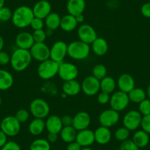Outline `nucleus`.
I'll return each instance as SVG.
<instances>
[{"instance_id": "1", "label": "nucleus", "mask_w": 150, "mask_h": 150, "mask_svg": "<svg viewBox=\"0 0 150 150\" xmlns=\"http://www.w3.org/2000/svg\"><path fill=\"white\" fill-rule=\"evenodd\" d=\"M34 17L33 8L27 5H21L13 12L11 21L16 27L23 29L30 25Z\"/></svg>"}, {"instance_id": "2", "label": "nucleus", "mask_w": 150, "mask_h": 150, "mask_svg": "<svg viewBox=\"0 0 150 150\" xmlns=\"http://www.w3.org/2000/svg\"><path fill=\"white\" fill-rule=\"evenodd\" d=\"M33 57L30 50L16 49L11 56V65L14 71L18 72L26 70L31 63Z\"/></svg>"}, {"instance_id": "3", "label": "nucleus", "mask_w": 150, "mask_h": 150, "mask_svg": "<svg viewBox=\"0 0 150 150\" xmlns=\"http://www.w3.org/2000/svg\"><path fill=\"white\" fill-rule=\"evenodd\" d=\"M91 52V46L83 41H74L68 44V55L75 60L87 58Z\"/></svg>"}, {"instance_id": "4", "label": "nucleus", "mask_w": 150, "mask_h": 150, "mask_svg": "<svg viewBox=\"0 0 150 150\" xmlns=\"http://www.w3.org/2000/svg\"><path fill=\"white\" fill-rule=\"evenodd\" d=\"M60 63L54 61L52 59H48L40 63L37 69L38 77L44 80L52 79L57 75Z\"/></svg>"}, {"instance_id": "5", "label": "nucleus", "mask_w": 150, "mask_h": 150, "mask_svg": "<svg viewBox=\"0 0 150 150\" xmlns=\"http://www.w3.org/2000/svg\"><path fill=\"white\" fill-rule=\"evenodd\" d=\"M30 112L32 116H34V118L44 119L50 115V105L44 99L36 98L30 102Z\"/></svg>"}, {"instance_id": "6", "label": "nucleus", "mask_w": 150, "mask_h": 150, "mask_svg": "<svg viewBox=\"0 0 150 150\" xmlns=\"http://www.w3.org/2000/svg\"><path fill=\"white\" fill-rule=\"evenodd\" d=\"M0 129L8 137H14L21 130V123L15 116H8L4 118L0 123Z\"/></svg>"}, {"instance_id": "7", "label": "nucleus", "mask_w": 150, "mask_h": 150, "mask_svg": "<svg viewBox=\"0 0 150 150\" xmlns=\"http://www.w3.org/2000/svg\"><path fill=\"white\" fill-rule=\"evenodd\" d=\"M129 102H130L127 93L121 91H117L110 95L109 104L110 105V108L120 112L127 108Z\"/></svg>"}, {"instance_id": "8", "label": "nucleus", "mask_w": 150, "mask_h": 150, "mask_svg": "<svg viewBox=\"0 0 150 150\" xmlns=\"http://www.w3.org/2000/svg\"><path fill=\"white\" fill-rule=\"evenodd\" d=\"M79 74L77 66L74 63L68 62H62L59 64L57 75L63 81L76 80Z\"/></svg>"}, {"instance_id": "9", "label": "nucleus", "mask_w": 150, "mask_h": 150, "mask_svg": "<svg viewBox=\"0 0 150 150\" xmlns=\"http://www.w3.org/2000/svg\"><path fill=\"white\" fill-rule=\"evenodd\" d=\"M142 115L136 110H131L127 112L123 117V125L129 131H135L141 127Z\"/></svg>"}, {"instance_id": "10", "label": "nucleus", "mask_w": 150, "mask_h": 150, "mask_svg": "<svg viewBox=\"0 0 150 150\" xmlns=\"http://www.w3.org/2000/svg\"><path fill=\"white\" fill-rule=\"evenodd\" d=\"M120 120V115L117 111L112 108L105 110L100 113L99 116V122L100 126L110 128L115 126Z\"/></svg>"}, {"instance_id": "11", "label": "nucleus", "mask_w": 150, "mask_h": 150, "mask_svg": "<svg viewBox=\"0 0 150 150\" xmlns=\"http://www.w3.org/2000/svg\"><path fill=\"white\" fill-rule=\"evenodd\" d=\"M32 57L38 62H43L50 58V48L45 43H35L30 50Z\"/></svg>"}, {"instance_id": "12", "label": "nucleus", "mask_w": 150, "mask_h": 150, "mask_svg": "<svg viewBox=\"0 0 150 150\" xmlns=\"http://www.w3.org/2000/svg\"><path fill=\"white\" fill-rule=\"evenodd\" d=\"M68 55V44L63 41L54 42L50 47V59L60 63Z\"/></svg>"}, {"instance_id": "13", "label": "nucleus", "mask_w": 150, "mask_h": 150, "mask_svg": "<svg viewBox=\"0 0 150 150\" xmlns=\"http://www.w3.org/2000/svg\"><path fill=\"white\" fill-rule=\"evenodd\" d=\"M82 91L88 96H93L98 94L100 91V80L92 75L85 77L81 84Z\"/></svg>"}, {"instance_id": "14", "label": "nucleus", "mask_w": 150, "mask_h": 150, "mask_svg": "<svg viewBox=\"0 0 150 150\" xmlns=\"http://www.w3.org/2000/svg\"><path fill=\"white\" fill-rule=\"evenodd\" d=\"M79 40L86 44H91L97 38V33L95 29L90 24H83L77 29Z\"/></svg>"}, {"instance_id": "15", "label": "nucleus", "mask_w": 150, "mask_h": 150, "mask_svg": "<svg viewBox=\"0 0 150 150\" xmlns=\"http://www.w3.org/2000/svg\"><path fill=\"white\" fill-rule=\"evenodd\" d=\"M91 118L90 114L86 111H80L73 116L72 126L77 131L83 130L90 126Z\"/></svg>"}, {"instance_id": "16", "label": "nucleus", "mask_w": 150, "mask_h": 150, "mask_svg": "<svg viewBox=\"0 0 150 150\" xmlns=\"http://www.w3.org/2000/svg\"><path fill=\"white\" fill-rule=\"evenodd\" d=\"M34 16L44 20L52 13V5L47 0H40L33 8Z\"/></svg>"}, {"instance_id": "17", "label": "nucleus", "mask_w": 150, "mask_h": 150, "mask_svg": "<svg viewBox=\"0 0 150 150\" xmlns=\"http://www.w3.org/2000/svg\"><path fill=\"white\" fill-rule=\"evenodd\" d=\"M116 84L119 91L127 93H129L135 87V82L133 77L127 73L121 74L118 78Z\"/></svg>"}, {"instance_id": "18", "label": "nucleus", "mask_w": 150, "mask_h": 150, "mask_svg": "<svg viewBox=\"0 0 150 150\" xmlns=\"http://www.w3.org/2000/svg\"><path fill=\"white\" fill-rule=\"evenodd\" d=\"M34 44L33 34L29 32H21L16 37V44L19 49L30 50Z\"/></svg>"}, {"instance_id": "19", "label": "nucleus", "mask_w": 150, "mask_h": 150, "mask_svg": "<svg viewBox=\"0 0 150 150\" xmlns=\"http://www.w3.org/2000/svg\"><path fill=\"white\" fill-rule=\"evenodd\" d=\"M75 141L82 147L90 146L95 142L94 132L89 129L78 131Z\"/></svg>"}, {"instance_id": "20", "label": "nucleus", "mask_w": 150, "mask_h": 150, "mask_svg": "<svg viewBox=\"0 0 150 150\" xmlns=\"http://www.w3.org/2000/svg\"><path fill=\"white\" fill-rule=\"evenodd\" d=\"M86 8V0H68L66 3V10L68 13L74 16L83 14Z\"/></svg>"}, {"instance_id": "21", "label": "nucleus", "mask_w": 150, "mask_h": 150, "mask_svg": "<svg viewBox=\"0 0 150 150\" xmlns=\"http://www.w3.org/2000/svg\"><path fill=\"white\" fill-rule=\"evenodd\" d=\"M94 138L95 142L100 145H105L110 141L112 138V132L110 128L100 126L95 129Z\"/></svg>"}, {"instance_id": "22", "label": "nucleus", "mask_w": 150, "mask_h": 150, "mask_svg": "<svg viewBox=\"0 0 150 150\" xmlns=\"http://www.w3.org/2000/svg\"><path fill=\"white\" fill-rule=\"evenodd\" d=\"M46 129L48 132L59 134L61 131L63 125L61 122V118L57 115H51L47 118L45 121Z\"/></svg>"}, {"instance_id": "23", "label": "nucleus", "mask_w": 150, "mask_h": 150, "mask_svg": "<svg viewBox=\"0 0 150 150\" xmlns=\"http://www.w3.org/2000/svg\"><path fill=\"white\" fill-rule=\"evenodd\" d=\"M62 90H63V93L66 96H77L82 91L81 84L76 80L65 81L63 82V84L62 86Z\"/></svg>"}, {"instance_id": "24", "label": "nucleus", "mask_w": 150, "mask_h": 150, "mask_svg": "<svg viewBox=\"0 0 150 150\" xmlns=\"http://www.w3.org/2000/svg\"><path fill=\"white\" fill-rule=\"evenodd\" d=\"M91 45V48L93 50V52L99 57L106 54L109 49L108 42L103 38L98 37Z\"/></svg>"}, {"instance_id": "25", "label": "nucleus", "mask_w": 150, "mask_h": 150, "mask_svg": "<svg viewBox=\"0 0 150 150\" xmlns=\"http://www.w3.org/2000/svg\"><path fill=\"white\" fill-rule=\"evenodd\" d=\"M77 25H78V23L76 19V17L68 13L67 15H65L64 16L61 17L60 27L64 32L70 33V32L74 31L77 28Z\"/></svg>"}, {"instance_id": "26", "label": "nucleus", "mask_w": 150, "mask_h": 150, "mask_svg": "<svg viewBox=\"0 0 150 150\" xmlns=\"http://www.w3.org/2000/svg\"><path fill=\"white\" fill-rule=\"evenodd\" d=\"M14 83V79L11 72L0 69V91H7L11 88Z\"/></svg>"}, {"instance_id": "27", "label": "nucleus", "mask_w": 150, "mask_h": 150, "mask_svg": "<svg viewBox=\"0 0 150 150\" xmlns=\"http://www.w3.org/2000/svg\"><path fill=\"white\" fill-rule=\"evenodd\" d=\"M29 132L31 135L38 136L43 133L46 129V124L44 119L35 118L29 125Z\"/></svg>"}, {"instance_id": "28", "label": "nucleus", "mask_w": 150, "mask_h": 150, "mask_svg": "<svg viewBox=\"0 0 150 150\" xmlns=\"http://www.w3.org/2000/svg\"><path fill=\"white\" fill-rule=\"evenodd\" d=\"M132 140L138 148H144L149 143V135L143 129L137 130L133 134Z\"/></svg>"}, {"instance_id": "29", "label": "nucleus", "mask_w": 150, "mask_h": 150, "mask_svg": "<svg viewBox=\"0 0 150 150\" xmlns=\"http://www.w3.org/2000/svg\"><path fill=\"white\" fill-rule=\"evenodd\" d=\"M116 82L114 78L110 76H106L100 80V91L102 92L112 94L116 88Z\"/></svg>"}, {"instance_id": "30", "label": "nucleus", "mask_w": 150, "mask_h": 150, "mask_svg": "<svg viewBox=\"0 0 150 150\" xmlns=\"http://www.w3.org/2000/svg\"><path fill=\"white\" fill-rule=\"evenodd\" d=\"M77 134V131L74 128L72 125L71 126L63 127L60 132L61 140L64 141L65 143H67V144L75 141Z\"/></svg>"}, {"instance_id": "31", "label": "nucleus", "mask_w": 150, "mask_h": 150, "mask_svg": "<svg viewBox=\"0 0 150 150\" xmlns=\"http://www.w3.org/2000/svg\"><path fill=\"white\" fill-rule=\"evenodd\" d=\"M60 21H61L60 16L55 12H52L44 19V23L48 30L54 31L60 27Z\"/></svg>"}, {"instance_id": "32", "label": "nucleus", "mask_w": 150, "mask_h": 150, "mask_svg": "<svg viewBox=\"0 0 150 150\" xmlns=\"http://www.w3.org/2000/svg\"><path fill=\"white\" fill-rule=\"evenodd\" d=\"M129 102L139 104L145 99H146V92L141 88L135 87L127 93Z\"/></svg>"}, {"instance_id": "33", "label": "nucleus", "mask_w": 150, "mask_h": 150, "mask_svg": "<svg viewBox=\"0 0 150 150\" xmlns=\"http://www.w3.org/2000/svg\"><path fill=\"white\" fill-rule=\"evenodd\" d=\"M30 150H51V145L44 138H38L31 143Z\"/></svg>"}, {"instance_id": "34", "label": "nucleus", "mask_w": 150, "mask_h": 150, "mask_svg": "<svg viewBox=\"0 0 150 150\" xmlns=\"http://www.w3.org/2000/svg\"><path fill=\"white\" fill-rule=\"evenodd\" d=\"M107 74H108V69L106 66L101 63L95 65L92 69V76L96 77L99 80H102L104 77H106Z\"/></svg>"}, {"instance_id": "35", "label": "nucleus", "mask_w": 150, "mask_h": 150, "mask_svg": "<svg viewBox=\"0 0 150 150\" xmlns=\"http://www.w3.org/2000/svg\"><path fill=\"white\" fill-rule=\"evenodd\" d=\"M129 134H130V131L129 129H127L125 127H119L115 131L114 137L118 141L123 142L129 138Z\"/></svg>"}, {"instance_id": "36", "label": "nucleus", "mask_w": 150, "mask_h": 150, "mask_svg": "<svg viewBox=\"0 0 150 150\" xmlns=\"http://www.w3.org/2000/svg\"><path fill=\"white\" fill-rule=\"evenodd\" d=\"M138 111L142 116L150 114V99H145L138 104Z\"/></svg>"}, {"instance_id": "37", "label": "nucleus", "mask_w": 150, "mask_h": 150, "mask_svg": "<svg viewBox=\"0 0 150 150\" xmlns=\"http://www.w3.org/2000/svg\"><path fill=\"white\" fill-rule=\"evenodd\" d=\"M30 111L27 110V109H19L15 114V117L16 118L17 120L20 122L21 124L25 123L26 122H27L30 118Z\"/></svg>"}, {"instance_id": "38", "label": "nucleus", "mask_w": 150, "mask_h": 150, "mask_svg": "<svg viewBox=\"0 0 150 150\" xmlns=\"http://www.w3.org/2000/svg\"><path fill=\"white\" fill-rule=\"evenodd\" d=\"M32 34H33V37L34 38L35 43H44L47 37V32L44 29L34 30Z\"/></svg>"}, {"instance_id": "39", "label": "nucleus", "mask_w": 150, "mask_h": 150, "mask_svg": "<svg viewBox=\"0 0 150 150\" xmlns=\"http://www.w3.org/2000/svg\"><path fill=\"white\" fill-rule=\"evenodd\" d=\"M13 11L8 7L4 6L0 9V21L6 22L12 18Z\"/></svg>"}, {"instance_id": "40", "label": "nucleus", "mask_w": 150, "mask_h": 150, "mask_svg": "<svg viewBox=\"0 0 150 150\" xmlns=\"http://www.w3.org/2000/svg\"><path fill=\"white\" fill-rule=\"evenodd\" d=\"M119 150H139V148L135 145L132 140H126L121 144Z\"/></svg>"}, {"instance_id": "41", "label": "nucleus", "mask_w": 150, "mask_h": 150, "mask_svg": "<svg viewBox=\"0 0 150 150\" xmlns=\"http://www.w3.org/2000/svg\"><path fill=\"white\" fill-rule=\"evenodd\" d=\"M44 25H45V23H44V20L41 19V18H36V17H34V18L33 19V21H32L30 26L32 27L33 31H34V30L44 29Z\"/></svg>"}, {"instance_id": "42", "label": "nucleus", "mask_w": 150, "mask_h": 150, "mask_svg": "<svg viewBox=\"0 0 150 150\" xmlns=\"http://www.w3.org/2000/svg\"><path fill=\"white\" fill-rule=\"evenodd\" d=\"M141 127L143 130L150 135V114L142 116Z\"/></svg>"}, {"instance_id": "43", "label": "nucleus", "mask_w": 150, "mask_h": 150, "mask_svg": "<svg viewBox=\"0 0 150 150\" xmlns=\"http://www.w3.org/2000/svg\"><path fill=\"white\" fill-rule=\"evenodd\" d=\"M1 150H21V149L18 143H16V141H8V142L1 148Z\"/></svg>"}, {"instance_id": "44", "label": "nucleus", "mask_w": 150, "mask_h": 150, "mask_svg": "<svg viewBox=\"0 0 150 150\" xmlns=\"http://www.w3.org/2000/svg\"><path fill=\"white\" fill-rule=\"evenodd\" d=\"M110 99V94L105 92H101L97 96V102L100 105H106L109 103Z\"/></svg>"}, {"instance_id": "45", "label": "nucleus", "mask_w": 150, "mask_h": 150, "mask_svg": "<svg viewBox=\"0 0 150 150\" xmlns=\"http://www.w3.org/2000/svg\"><path fill=\"white\" fill-rule=\"evenodd\" d=\"M11 63V55L6 52L0 51V65L6 66Z\"/></svg>"}, {"instance_id": "46", "label": "nucleus", "mask_w": 150, "mask_h": 150, "mask_svg": "<svg viewBox=\"0 0 150 150\" xmlns=\"http://www.w3.org/2000/svg\"><path fill=\"white\" fill-rule=\"evenodd\" d=\"M141 13L143 16L150 18V2H146L141 6Z\"/></svg>"}, {"instance_id": "47", "label": "nucleus", "mask_w": 150, "mask_h": 150, "mask_svg": "<svg viewBox=\"0 0 150 150\" xmlns=\"http://www.w3.org/2000/svg\"><path fill=\"white\" fill-rule=\"evenodd\" d=\"M60 118H61V122L63 127L71 126L72 122H73V117L72 116H69V115H64Z\"/></svg>"}, {"instance_id": "48", "label": "nucleus", "mask_w": 150, "mask_h": 150, "mask_svg": "<svg viewBox=\"0 0 150 150\" xmlns=\"http://www.w3.org/2000/svg\"><path fill=\"white\" fill-rule=\"evenodd\" d=\"M83 147L77 142V141H73L71 143L68 144L66 150H81Z\"/></svg>"}, {"instance_id": "49", "label": "nucleus", "mask_w": 150, "mask_h": 150, "mask_svg": "<svg viewBox=\"0 0 150 150\" xmlns=\"http://www.w3.org/2000/svg\"><path fill=\"white\" fill-rule=\"evenodd\" d=\"M7 142H8V136L5 132H3L0 129V149L2 148Z\"/></svg>"}, {"instance_id": "50", "label": "nucleus", "mask_w": 150, "mask_h": 150, "mask_svg": "<svg viewBox=\"0 0 150 150\" xmlns=\"http://www.w3.org/2000/svg\"><path fill=\"white\" fill-rule=\"evenodd\" d=\"M58 134L56 133H52V132H49L48 135H47V141L51 144V143H55L57 141L58 138Z\"/></svg>"}, {"instance_id": "51", "label": "nucleus", "mask_w": 150, "mask_h": 150, "mask_svg": "<svg viewBox=\"0 0 150 150\" xmlns=\"http://www.w3.org/2000/svg\"><path fill=\"white\" fill-rule=\"evenodd\" d=\"M76 17V19H77V23H83L85 21V16L83 14H80V15L77 16H75Z\"/></svg>"}, {"instance_id": "52", "label": "nucleus", "mask_w": 150, "mask_h": 150, "mask_svg": "<svg viewBox=\"0 0 150 150\" xmlns=\"http://www.w3.org/2000/svg\"><path fill=\"white\" fill-rule=\"evenodd\" d=\"M5 46V41H4L3 38L0 35V51H2Z\"/></svg>"}, {"instance_id": "53", "label": "nucleus", "mask_w": 150, "mask_h": 150, "mask_svg": "<svg viewBox=\"0 0 150 150\" xmlns=\"http://www.w3.org/2000/svg\"><path fill=\"white\" fill-rule=\"evenodd\" d=\"M146 96H148V99H150V84L149 85V86H148V87H147Z\"/></svg>"}, {"instance_id": "54", "label": "nucleus", "mask_w": 150, "mask_h": 150, "mask_svg": "<svg viewBox=\"0 0 150 150\" xmlns=\"http://www.w3.org/2000/svg\"><path fill=\"white\" fill-rule=\"evenodd\" d=\"M5 0H0V9L5 6Z\"/></svg>"}, {"instance_id": "55", "label": "nucleus", "mask_w": 150, "mask_h": 150, "mask_svg": "<svg viewBox=\"0 0 150 150\" xmlns=\"http://www.w3.org/2000/svg\"><path fill=\"white\" fill-rule=\"evenodd\" d=\"M81 150H93V149L91 148L90 146H88V147H83Z\"/></svg>"}, {"instance_id": "56", "label": "nucleus", "mask_w": 150, "mask_h": 150, "mask_svg": "<svg viewBox=\"0 0 150 150\" xmlns=\"http://www.w3.org/2000/svg\"><path fill=\"white\" fill-rule=\"evenodd\" d=\"M2 98L0 97V105L2 104Z\"/></svg>"}]
</instances>
